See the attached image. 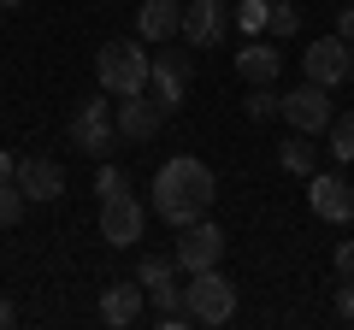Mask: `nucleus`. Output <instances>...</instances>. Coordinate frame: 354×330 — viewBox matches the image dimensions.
I'll return each mask as SVG.
<instances>
[{
  "label": "nucleus",
  "mask_w": 354,
  "mask_h": 330,
  "mask_svg": "<svg viewBox=\"0 0 354 330\" xmlns=\"http://www.w3.org/2000/svg\"><path fill=\"white\" fill-rule=\"evenodd\" d=\"M213 195H218V183H213V171H207L195 153H177V159H165L160 171H153V213L171 230L207 218L213 213Z\"/></svg>",
  "instance_id": "obj_1"
},
{
  "label": "nucleus",
  "mask_w": 354,
  "mask_h": 330,
  "mask_svg": "<svg viewBox=\"0 0 354 330\" xmlns=\"http://www.w3.org/2000/svg\"><path fill=\"white\" fill-rule=\"evenodd\" d=\"M148 41H130V36H113L101 53H95V77H101V89L113 95V101H124V95H142L148 89Z\"/></svg>",
  "instance_id": "obj_2"
},
{
  "label": "nucleus",
  "mask_w": 354,
  "mask_h": 330,
  "mask_svg": "<svg viewBox=\"0 0 354 330\" xmlns=\"http://www.w3.org/2000/svg\"><path fill=\"white\" fill-rule=\"evenodd\" d=\"M183 313H189L195 324H230V318H236V283L218 266L189 271V283H183Z\"/></svg>",
  "instance_id": "obj_3"
},
{
  "label": "nucleus",
  "mask_w": 354,
  "mask_h": 330,
  "mask_svg": "<svg viewBox=\"0 0 354 330\" xmlns=\"http://www.w3.org/2000/svg\"><path fill=\"white\" fill-rule=\"evenodd\" d=\"M71 148L88 153V159H113L118 148V124H113V101L106 95H88L71 118Z\"/></svg>",
  "instance_id": "obj_4"
},
{
  "label": "nucleus",
  "mask_w": 354,
  "mask_h": 330,
  "mask_svg": "<svg viewBox=\"0 0 354 330\" xmlns=\"http://www.w3.org/2000/svg\"><path fill=\"white\" fill-rule=\"evenodd\" d=\"M165 118H171V106L160 101V95H124V101H113V124H118V142H153L165 130Z\"/></svg>",
  "instance_id": "obj_5"
},
{
  "label": "nucleus",
  "mask_w": 354,
  "mask_h": 330,
  "mask_svg": "<svg viewBox=\"0 0 354 330\" xmlns=\"http://www.w3.org/2000/svg\"><path fill=\"white\" fill-rule=\"evenodd\" d=\"M189 71H195L189 48H165V41H160V53L148 59V89L177 113V106H183V89H189Z\"/></svg>",
  "instance_id": "obj_6"
},
{
  "label": "nucleus",
  "mask_w": 354,
  "mask_h": 330,
  "mask_svg": "<svg viewBox=\"0 0 354 330\" xmlns=\"http://www.w3.org/2000/svg\"><path fill=\"white\" fill-rule=\"evenodd\" d=\"M278 113L290 118V130H301V136H325L330 130V89H319V83H301V89H290L278 101Z\"/></svg>",
  "instance_id": "obj_7"
},
{
  "label": "nucleus",
  "mask_w": 354,
  "mask_h": 330,
  "mask_svg": "<svg viewBox=\"0 0 354 330\" xmlns=\"http://www.w3.org/2000/svg\"><path fill=\"white\" fill-rule=\"evenodd\" d=\"M177 271H207V266H218L225 260V230L218 224H207V218H195V224H183L177 230Z\"/></svg>",
  "instance_id": "obj_8"
},
{
  "label": "nucleus",
  "mask_w": 354,
  "mask_h": 330,
  "mask_svg": "<svg viewBox=\"0 0 354 330\" xmlns=\"http://www.w3.org/2000/svg\"><path fill=\"white\" fill-rule=\"evenodd\" d=\"M307 206H313V218H325V224H348L354 218V183L337 177V171H313V177H307Z\"/></svg>",
  "instance_id": "obj_9"
},
{
  "label": "nucleus",
  "mask_w": 354,
  "mask_h": 330,
  "mask_svg": "<svg viewBox=\"0 0 354 330\" xmlns=\"http://www.w3.org/2000/svg\"><path fill=\"white\" fill-rule=\"evenodd\" d=\"M301 71H307V83H319V89H342V83H348V41L342 36H319L313 48L301 53Z\"/></svg>",
  "instance_id": "obj_10"
},
{
  "label": "nucleus",
  "mask_w": 354,
  "mask_h": 330,
  "mask_svg": "<svg viewBox=\"0 0 354 330\" xmlns=\"http://www.w3.org/2000/svg\"><path fill=\"white\" fill-rule=\"evenodd\" d=\"M142 224H148V206L136 201V195H113V201H101V236L113 242V248H130V242H142Z\"/></svg>",
  "instance_id": "obj_11"
},
{
  "label": "nucleus",
  "mask_w": 354,
  "mask_h": 330,
  "mask_svg": "<svg viewBox=\"0 0 354 330\" xmlns=\"http://www.w3.org/2000/svg\"><path fill=\"white\" fill-rule=\"evenodd\" d=\"M18 189H24V201H59L65 195V165L59 159H41V153H30V159H18Z\"/></svg>",
  "instance_id": "obj_12"
},
{
  "label": "nucleus",
  "mask_w": 354,
  "mask_h": 330,
  "mask_svg": "<svg viewBox=\"0 0 354 330\" xmlns=\"http://www.w3.org/2000/svg\"><path fill=\"white\" fill-rule=\"evenodd\" d=\"M177 36L189 48H218V36H225V0H183V30Z\"/></svg>",
  "instance_id": "obj_13"
},
{
  "label": "nucleus",
  "mask_w": 354,
  "mask_h": 330,
  "mask_svg": "<svg viewBox=\"0 0 354 330\" xmlns=\"http://www.w3.org/2000/svg\"><path fill=\"white\" fill-rule=\"evenodd\" d=\"M236 77L248 83V89H254V83H278V77H283V53L272 48L266 36H248L236 48Z\"/></svg>",
  "instance_id": "obj_14"
},
{
  "label": "nucleus",
  "mask_w": 354,
  "mask_h": 330,
  "mask_svg": "<svg viewBox=\"0 0 354 330\" xmlns=\"http://www.w3.org/2000/svg\"><path fill=\"white\" fill-rule=\"evenodd\" d=\"M177 30H183V0H142V12H136V36L148 41V48H160V41H177Z\"/></svg>",
  "instance_id": "obj_15"
},
{
  "label": "nucleus",
  "mask_w": 354,
  "mask_h": 330,
  "mask_svg": "<svg viewBox=\"0 0 354 330\" xmlns=\"http://www.w3.org/2000/svg\"><path fill=\"white\" fill-rule=\"evenodd\" d=\"M142 301H148L142 283H106V289H101V324L130 330V324L142 318Z\"/></svg>",
  "instance_id": "obj_16"
},
{
  "label": "nucleus",
  "mask_w": 354,
  "mask_h": 330,
  "mask_svg": "<svg viewBox=\"0 0 354 330\" xmlns=\"http://www.w3.org/2000/svg\"><path fill=\"white\" fill-rule=\"evenodd\" d=\"M278 165L290 171V177H313V136H301V130H295V136L278 148Z\"/></svg>",
  "instance_id": "obj_17"
},
{
  "label": "nucleus",
  "mask_w": 354,
  "mask_h": 330,
  "mask_svg": "<svg viewBox=\"0 0 354 330\" xmlns=\"http://www.w3.org/2000/svg\"><path fill=\"white\" fill-rule=\"evenodd\" d=\"M165 278H177V260L171 254H142V266H136L142 289H153V283H165Z\"/></svg>",
  "instance_id": "obj_18"
},
{
  "label": "nucleus",
  "mask_w": 354,
  "mask_h": 330,
  "mask_svg": "<svg viewBox=\"0 0 354 330\" xmlns=\"http://www.w3.org/2000/svg\"><path fill=\"white\" fill-rule=\"evenodd\" d=\"M325 136H330V153H337V159H354V113H337Z\"/></svg>",
  "instance_id": "obj_19"
},
{
  "label": "nucleus",
  "mask_w": 354,
  "mask_h": 330,
  "mask_svg": "<svg viewBox=\"0 0 354 330\" xmlns=\"http://www.w3.org/2000/svg\"><path fill=\"white\" fill-rule=\"evenodd\" d=\"M266 30H272V36H295V30H301V12H295L290 0H272V12H266Z\"/></svg>",
  "instance_id": "obj_20"
},
{
  "label": "nucleus",
  "mask_w": 354,
  "mask_h": 330,
  "mask_svg": "<svg viewBox=\"0 0 354 330\" xmlns=\"http://www.w3.org/2000/svg\"><path fill=\"white\" fill-rule=\"evenodd\" d=\"M266 12H272V0H242V6H236V30H242V36H260Z\"/></svg>",
  "instance_id": "obj_21"
},
{
  "label": "nucleus",
  "mask_w": 354,
  "mask_h": 330,
  "mask_svg": "<svg viewBox=\"0 0 354 330\" xmlns=\"http://www.w3.org/2000/svg\"><path fill=\"white\" fill-rule=\"evenodd\" d=\"M124 189H130V177L118 171L113 159H101V171H95V195H101V201H113V195H124Z\"/></svg>",
  "instance_id": "obj_22"
},
{
  "label": "nucleus",
  "mask_w": 354,
  "mask_h": 330,
  "mask_svg": "<svg viewBox=\"0 0 354 330\" xmlns=\"http://www.w3.org/2000/svg\"><path fill=\"white\" fill-rule=\"evenodd\" d=\"M24 218V189H18V177L0 183V224H18Z\"/></svg>",
  "instance_id": "obj_23"
},
{
  "label": "nucleus",
  "mask_w": 354,
  "mask_h": 330,
  "mask_svg": "<svg viewBox=\"0 0 354 330\" xmlns=\"http://www.w3.org/2000/svg\"><path fill=\"white\" fill-rule=\"evenodd\" d=\"M278 101H283V95H272V83H254V95L242 106H248V118H272V113H278Z\"/></svg>",
  "instance_id": "obj_24"
},
{
  "label": "nucleus",
  "mask_w": 354,
  "mask_h": 330,
  "mask_svg": "<svg viewBox=\"0 0 354 330\" xmlns=\"http://www.w3.org/2000/svg\"><path fill=\"white\" fill-rule=\"evenodd\" d=\"M148 301L160 307V313H183V289H177L171 278H165V283H153V289H148Z\"/></svg>",
  "instance_id": "obj_25"
},
{
  "label": "nucleus",
  "mask_w": 354,
  "mask_h": 330,
  "mask_svg": "<svg viewBox=\"0 0 354 330\" xmlns=\"http://www.w3.org/2000/svg\"><path fill=\"white\" fill-rule=\"evenodd\" d=\"M337 278H354V236L337 242Z\"/></svg>",
  "instance_id": "obj_26"
},
{
  "label": "nucleus",
  "mask_w": 354,
  "mask_h": 330,
  "mask_svg": "<svg viewBox=\"0 0 354 330\" xmlns=\"http://www.w3.org/2000/svg\"><path fill=\"white\" fill-rule=\"evenodd\" d=\"M337 313L354 318V278H342V289H337Z\"/></svg>",
  "instance_id": "obj_27"
},
{
  "label": "nucleus",
  "mask_w": 354,
  "mask_h": 330,
  "mask_svg": "<svg viewBox=\"0 0 354 330\" xmlns=\"http://www.w3.org/2000/svg\"><path fill=\"white\" fill-rule=\"evenodd\" d=\"M337 36L348 41V48H354V0H348V6H342V18H337Z\"/></svg>",
  "instance_id": "obj_28"
},
{
  "label": "nucleus",
  "mask_w": 354,
  "mask_h": 330,
  "mask_svg": "<svg viewBox=\"0 0 354 330\" xmlns=\"http://www.w3.org/2000/svg\"><path fill=\"white\" fill-rule=\"evenodd\" d=\"M12 324H18V307L6 301V295H0V330H12Z\"/></svg>",
  "instance_id": "obj_29"
},
{
  "label": "nucleus",
  "mask_w": 354,
  "mask_h": 330,
  "mask_svg": "<svg viewBox=\"0 0 354 330\" xmlns=\"http://www.w3.org/2000/svg\"><path fill=\"white\" fill-rule=\"evenodd\" d=\"M12 171H18V159H12V153H0V183L12 177Z\"/></svg>",
  "instance_id": "obj_30"
},
{
  "label": "nucleus",
  "mask_w": 354,
  "mask_h": 330,
  "mask_svg": "<svg viewBox=\"0 0 354 330\" xmlns=\"http://www.w3.org/2000/svg\"><path fill=\"white\" fill-rule=\"evenodd\" d=\"M12 6H24V0H0V12H12Z\"/></svg>",
  "instance_id": "obj_31"
},
{
  "label": "nucleus",
  "mask_w": 354,
  "mask_h": 330,
  "mask_svg": "<svg viewBox=\"0 0 354 330\" xmlns=\"http://www.w3.org/2000/svg\"><path fill=\"white\" fill-rule=\"evenodd\" d=\"M348 77H354V48H348Z\"/></svg>",
  "instance_id": "obj_32"
}]
</instances>
